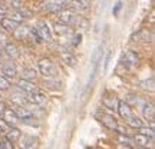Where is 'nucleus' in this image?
I'll use <instances>...</instances> for the list:
<instances>
[{
    "mask_svg": "<svg viewBox=\"0 0 155 149\" xmlns=\"http://www.w3.org/2000/svg\"><path fill=\"white\" fill-rule=\"evenodd\" d=\"M10 102L15 106H26L29 103V99L25 92L17 90V92H13V93L10 95Z\"/></svg>",
    "mask_w": 155,
    "mask_h": 149,
    "instance_id": "obj_12",
    "label": "nucleus"
},
{
    "mask_svg": "<svg viewBox=\"0 0 155 149\" xmlns=\"http://www.w3.org/2000/svg\"><path fill=\"white\" fill-rule=\"evenodd\" d=\"M16 88L19 89V90L25 92L26 95L32 93V92H35V90H38V86H36L32 80H28V79H20V80H17Z\"/></svg>",
    "mask_w": 155,
    "mask_h": 149,
    "instance_id": "obj_13",
    "label": "nucleus"
},
{
    "mask_svg": "<svg viewBox=\"0 0 155 149\" xmlns=\"http://www.w3.org/2000/svg\"><path fill=\"white\" fill-rule=\"evenodd\" d=\"M7 17H10L12 20H15V22H17V23H22L23 20H25V17L22 16V13L19 10H15V11H12V13H9Z\"/></svg>",
    "mask_w": 155,
    "mask_h": 149,
    "instance_id": "obj_30",
    "label": "nucleus"
},
{
    "mask_svg": "<svg viewBox=\"0 0 155 149\" xmlns=\"http://www.w3.org/2000/svg\"><path fill=\"white\" fill-rule=\"evenodd\" d=\"M12 148H13V142H10L6 136L0 138V149H12Z\"/></svg>",
    "mask_w": 155,
    "mask_h": 149,
    "instance_id": "obj_32",
    "label": "nucleus"
},
{
    "mask_svg": "<svg viewBox=\"0 0 155 149\" xmlns=\"http://www.w3.org/2000/svg\"><path fill=\"white\" fill-rule=\"evenodd\" d=\"M116 111H118V113H119V116H121L122 119L125 121V123H127L131 118H132L135 113H134L132 108L128 105L125 100H119V103H118V108H116Z\"/></svg>",
    "mask_w": 155,
    "mask_h": 149,
    "instance_id": "obj_7",
    "label": "nucleus"
},
{
    "mask_svg": "<svg viewBox=\"0 0 155 149\" xmlns=\"http://www.w3.org/2000/svg\"><path fill=\"white\" fill-rule=\"evenodd\" d=\"M138 132L139 133H144V135H147V136H150V138L154 139L155 133H154V128H152V126H150V128H148V126H141L138 129Z\"/></svg>",
    "mask_w": 155,
    "mask_h": 149,
    "instance_id": "obj_31",
    "label": "nucleus"
},
{
    "mask_svg": "<svg viewBox=\"0 0 155 149\" xmlns=\"http://www.w3.org/2000/svg\"><path fill=\"white\" fill-rule=\"evenodd\" d=\"M118 103H119V100H118L115 95H109V96H104L102 98V105L105 106L106 109H109V111H116Z\"/></svg>",
    "mask_w": 155,
    "mask_h": 149,
    "instance_id": "obj_20",
    "label": "nucleus"
},
{
    "mask_svg": "<svg viewBox=\"0 0 155 149\" xmlns=\"http://www.w3.org/2000/svg\"><path fill=\"white\" fill-rule=\"evenodd\" d=\"M43 85L46 86V88L53 89V90L61 89V82H58V80H56V77H45Z\"/></svg>",
    "mask_w": 155,
    "mask_h": 149,
    "instance_id": "obj_26",
    "label": "nucleus"
},
{
    "mask_svg": "<svg viewBox=\"0 0 155 149\" xmlns=\"http://www.w3.org/2000/svg\"><path fill=\"white\" fill-rule=\"evenodd\" d=\"M125 102H127L128 105L132 108V105H138L139 103V99L138 96H134V95H129V96H127V99H125Z\"/></svg>",
    "mask_w": 155,
    "mask_h": 149,
    "instance_id": "obj_33",
    "label": "nucleus"
},
{
    "mask_svg": "<svg viewBox=\"0 0 155 149\" xmlns=\"http://www.w3.org/2000/svg\"><path fill=\"white\" fill-rule=\"evenodd\" d=\"M38 70L43 77H56L58 76V67L53 63L52 59L49 57H43L40 59L38 63Z\"/></svg>",
    "mask_w": 155,
    "mask_h": 149,
    "instance_id": "obj_1",
    "label": "nucleus"
},
{
    "mask_svg": "<svg viewBox=\"0 0 155 149\" xmlns=\"http://www.w3.org/2000/svg\"><path fill=\"white\" fill-rule=\"evenodd\" d=\"M59 16H58V22L63 23V24H73L75 19H76V13L73 10H68V9H62V10L58 11Z\"/></svg>",
    "mask_w": 155,
    "mask_h": 149,
    "instance_id": "obj_9",
    "label": "nucleus"
},
{
    "mask_svg": "<svg viewBox=\"0 0 155 149\" xmlns=\"http://www.w3.org/2000/svg\"><path fill=\"white\" fill-rule=\"evenodd\" d=\"M13 34H15L16 39L23 40V39H26V36L29 34V28H25V26H20V24H19V26L13 30Z\"/></svg>",
    "mask_w": 155,
    "mask_h": 149,
    "instance_id": "obj_25",
    "label": "nucleus"
},
{
    "mask_svg": "<svg viewBox=\"0 0 155 149\" xmlns=\"http://www.w3.org/2000/svg\"><path fill=\"white\" fill-rule=\"evenodd\" d=\"M81 39H82V34H75L73 36V46H78V44H81Z\"/></svg>",
    "mask_w": 155,
    "mask_h": 149,
    "instance_id": "obj_36",
    "label": "nucleus"
},
{
    "mask_svg": "<svg viewBox=\"0 0 155 149\" xmlns=\"http://www.w3.org/2000/svg\"><path fill=\"white\" fill-rule=\"evenodd\" d=\"M116 141L121 146H125V148H134V141L131 136H128L127 133H118L116 136Z\"/></svg>",
    "mask_w": 155,
    "mask_h": 149,
    "instance_id": "obj_24",
    "label": "nucleus"
},
{
    "mask_svg": "<svg viewBox=\"0 0 155 149\" xmlns=\"http://www.w3.org/2000/svg\"><path fill=\"white\" fill-rule=\"evenodd\" d=\"M6 15H7V7H6V6L3 5L2 2H0V17H2V16H6Z\"/></svg>",
    "mask_w": 155,
    "mask_h": 149,
    "instance_id": "obj_37",
    "label": "nucleus"
},
{
    "mask_svg": "<svg viewBox=\"0 0 155 149\" xmlns=\"http://www.w3.org/2000/svg\"><path fill=\"white\" fill-rule=\"evenodd\" d=\"M53 33H55L56 37L68 40V39H72L73 30L69 28V24H63V23L58 22V23L53 24Z\"/></svg>",
    "mask_w": 155,
    "mask_h": 149,
    "instance_id": "obj_5",
    "label": "nucleus"
},
{
    "mask_svg": "<svg viewBox=\"0 0 155 149\" xmlns=\"http://www.w3.org/2000/svg\"><path fill=\"white\" fill-rule=\"evenodd\" d=\"M111 55H112V53L109 52V53H108V56H106V59H105V67H104L105 70L108 69V65H109V60H111Z\"/></svg>",
    "mask_w": 155,
    "mask_h": 149,
    "instance_id": "obj_39",
    "label": "nucleus"
},
{
    "mask_svg": "<svg viewBox=\"0 0 155 149\" xmlns=\"http://www.w3.org/2000/svg\"><path fill=\"white\" fill-rule=\"evenodd\" d=\"M121 7H122V3L121 2H118L116 6H115V10H114V15H115V16H118V13H119V10H121Z\"/></svg>",
    "mask_w": 155,
    "mask_h": 149,
    "instance_id": "obj_38",
    "label": "nucleus"
},
{
    "mask_svg": "<svg viewBox=\"0 0 155 149\" xmlns=\"http://www.w3.org/2000/svg\"><path fill=\"white\" fill-rule=\"evenodd\" d=\"M35 28H36V30H38V33H39V36H40V39H42V42H50V40H52L53 34H52V30L49 29L48 23L38 22Z\"/></svg>",
    "mask_w": 155,
    "mask_h": 149,
    "instance_id": "obj_8",
    "label": "nucleus"
},
{
    "mask_svg": "<svg viewBox=\"0 0 155 149\" xmlns=\"http://www.w3.org/2000/svg\"><path fill=\"white\" fill-rule=\"evenodd\" d=\"M7 42H9V40H7V36L0 32V49H3L6 44H7Z\"/></svg>",
    "mask_w": 155,
    "mask_h": 149,
    "instance_id": "obj_35",
    "label": "nucleus"
},
{
    "mask_svg": "<svg viewBox=\"0 0 155 149\" xmlns=\"http://www.w3.org/2000/svg\"><path fill=\"white\" fill-rule=\"evenodd\" d=\"M142 115L144 119L151 123V126L154 128V116H155V106L152 102H145L142 105Z\"/></svg>",
    "mask_w": 155,
    "mask_h": 149,
    "instance_id": "obj_10",
    "label": "nucleus"
},
{
    "mask_svg": "<svg viewBox=\"0 0 155 149\" xmlns=\"http://www.w3.org/2000/svg\"><path fill=\"white\" fill-rule=\"evenodd\" d=\"M12 86L10 80L7 79V77H5L3 75H0V92H5V90H9Z\"/></svg>",
    "mask_w": 155,
    "mask_h": 149,
    "instance_id": "obj_29",
    "label": "nucleus"
},
{
    "mask_svg": "<svg viewBox=\"0 0 155 149\" xmlns=\"http://www.w3.org/2000/svg\"><path fill=\"white\" fill-rule=\"evenodd\" d=\"M0 73L3 75L5 77H7L9 80H12V79H15L17 75V69L16 66H15V63H5L3 66H2V69H0Z\"/></svg>",
    "mask_w": 155,
    "mask_h": 149,
    "instance_id": "obj_15",
    "label": "nucleus"
},
{
    "mask_svg": "<svg viewBox=\"0 0 155 149\" xmlns=\"http://www.w3.org/2000/svg\"><path fill=\"white\" fill-rule=\"evenodd\" d=\"M58 56H59V59H61L65 65H68V66L73 67L76 65V57H75L65 46H59V47H58Z\"/></svg>",
    "mask_w": 155,
    "mask_h": 149,
    "instance_id": "obj_6",
    "label": "nucleus"
},
{
    "mask_svg": "<svg viewBox=\"0 0 155 149\" xmlns=\"http://www.w3.org/2000/svg\"><path fill=\"white\" fill-rule=\"evenodd\" d=\"M0 2H3V0H0Z\"/></svg>",
    "mask_w": 155,
    "mask_h": 149,
    "instance_id": "obj_43",
    "label": "nucleus"
},
{
    "mask_svg": "<svg viewBox=\"0 0 155 149\" xmlns=\"http://www.w3.org/2000/svg\"><path fill=\"white\" fill-rule=\"evenodd\" d=\"M2 118L5 119L9 125H16L17 122H19V118L16 116V113H15V111H12V109H6L5 108V111L2 112Z\"/></svg>",
    "mask_w": 155,
    "mask_h": 149,
    "instance_id": "obj_23",
    "label": "nucleus"
},
{
    "mask_svg": "<svg viewBox=\"0 0 155 149\" xmlns=\"http://www.w3.org/2000/svg\"><path fill=\"white\" fill-rule=\"evenodd\" d=\"M3 52H5L6 57H10V59L19 57V47L13 43H9V42H7V44L3 47Z\"/></svg>",
    "mask_w": 155,
    "mask_h": 149,
    "instance_id": "obj_22",
    "label": "nucleus"
},
{
    "mask_svg": "<svg viewBox=\"0 0 155 149\" xmlns=\"http://www.w3.org/2000/svg\"><path fill=\"white\" fill-rule=\"evenodd\" d=\"M23 79H28V80H33L35 77L38 76V70L35 67H26L23 69Z\"/></svg>",
    "mask_w": 155,
    "mask_h": 149,
    "instance_id": "obj_28",
    "label": "nucleus"
},
{
    "mask_svg": "<svg viewBox=\"0 0 155 149\" xmlns=\"http://www.w3.org/2000/svg\"><path fill=\"white\" fill-rule=\"evenodd\" d=\"M6 59V55H5V52H3V49H0V62H3Z\"/></svg>",
    "mask_w": 155,
    "mask_h": 149,
    "instance_id": "obj_40",
    "label": "nucleus"
},
{
    "mask_svg": "<svg viewBox=\"0 0 155 149\" xmlns=\"http://www.w3.org/2000/svg\"><path fill=\"white\" fill-rule=\"evenodd\" d=\"M38 144V139L35 138L33 135H28V136H25L22 141V146L23 148H35Z\"/></svg>",
    "mask_w": 155,
    "mask_h": 149,
    "instance_id": "obj_27",
    "label": "nucleus"
},
{
    "mask_svg": "<svg viewBox=\"0 0 155 149\" xmlns=\"http://www.w3.org/2000/svg\"><path fill=\"white\" fill-rule=\"evenodd\" d=\"M0 136H2V132H0Z\"/></svg>",
    "mask_w": 155,
    "mask_h": 149,
    "instance_id": "obj_42",
    "label": "nucleus"
},
{
    "mask_svg": "<svg viewBox=\"0 0 155 149\" xmlns=\"http://www.w3.org/2000/svg\"><path fill=\"white\" fill-rule=\"evenodd\" d=\"M9 126H10V125H9V123H7V122L3 119V118H0V132L5 133L6 131L9 129Z\"/></svg>",
    "mask_w": 155,
    "mask_h": 149,
    "instance_id": "obj_34",
    "label": "nucleus"
},
{
    "mask_svg": "<svg viewBox=\"0 0 155 149\" xmlns=\"http://www.w3.org/2000/svg\"><path fill=\"white\" fill-rule=\"evenodd\" d=\"M99 122L106 129H109V131H115V132H118V133H127V131L118 123V121H116V118L114 115H106V113H104V115L99 116Z\"/></svg>",
    "mask_w": 155,
    "mask_h": 149,
    "instance_id": "obj_2",
    "label": "nucleus"
},
{
    "mask_svg": "<svg viewBox=\"0 0 155 149\" xmlns=\"http://www.w3.org/2000/svg\"><path fill=\"white\" fill-rule=\"evenodd\" d=\"M69 5V0H45L40 3V9L50 13H58Z\"/></svg>",
    "mask_w": 155,
    "mask_h": 149,
    "instance_id": "obj_3",
    "label": "nucleus"
},
{
    "mask_svg": "<svg viewBox=\"0 0 155 149\" xmlns=\"http://www.w3.org/2000/svg\"><path fill=\"white\" fill-rule=\"evenodd\" d=\"M15 113L19 118V121H30L33 118V112L30 109H28L26 106H16Z\"/></svg>",
    "mask_w": 155,
    "mask_h": 149,
    "instance_id": "obj_19",
    "label": "nucleus"
},
{
    "mask_svg": "<svg viewBox=\"0 0 155 149\" xmlns=\"http://www.w3.org/2000/svg\"><path fill=\"white\" fill-rule=\"evenodd\" d=\"M0 75H2V73H0Z\"/></svg>",
    "mask_w": 155,
    "mask_h": 149,
    "instance_id": "obj_44",
    "label": "nucleus"
},
{
    "mask_svg": "<svg viewBox=\"0 0 155 149\" xmlns=\"http://www.w3.org/2000/svg\"><path fill=\"white\" fill-rule=\"evenodd\" d=\"M121 63H122V66L127 67V69H129V70L135 69V67L139 65L138 53H137L135 50H127V52L124 53V56H122Z\"/></svg>",
    "mask_w": 155,
    "mask_h": 149,
    "instance_id": "obj_4",
    "label": "nucleus"
},
{
    "mask_svg": "<svg viewBox=\"0 0 155 149\" xmlns=\"http://www.w3.org/2000/svg\"><path fill=\"white\" fill-rule=\"evenodd\" d=\"M152 39H154V34H152V32L148 30V29H141L137 33L132 34L134 42H144V43H148V42H152Z\"/></svg>",
    "mask_w": 155,
    "mask_h": 149,
    "instance_id": "obj_11",
    "label": "nucleus"
},
{
    "mask_svg": "<svg viewBox=\"0 0 155 149\" xmlns=\"http://www.w3.org/2000/svg\"><path fill=\"white\" fill-rule=\"evenodd\" d=\"M69 5L72 6L73 10L79 11V13L88 11L89 7H91V3H89V0H69Z\"/></svg>",
    "mask_w": 155,
    "mask_h": 149,
    "instance_id": "obj_18",
    "label": "nucleus"
},
{
    "mask_svg": "<svg viewBox=\"0 0 155 149\" xmlns=\"http://www.w3.org/2000/svg\"><path fill=\"white\" fill-rule=\"evenodd\" d=\"M19 24H20V23L12 20L10 17H3L2 16V19H0V28L5 29L6 32H10V33H13V30H15Z\"/></svg>",
    "mask_w": 155,
    "mask_h": 149,
    "instance_id": "obj_21",
    "label": "nucleus"
},
{
    "mask_svg": "<svg viewBox=\"0 0 155 149\" xmlns=\"http://www.w3.org/2000/svg\"><path fill=\"white\" fill-rule=\"evenodd\" d=\"M132 141H134V148H148V145L152 142V138L138 132L132 138Z\"/></svg>",
    "mask_w": 155,
    "mask_h": 149,
    "instance_id": "obj_14",
    "label": "nucleus"
},
{
    "mask_svg": "<svg viewBox=\"0 0 155 149\" xmlns=\"http://www.w3.org/2000/svg\"><path fill=\"white\" fill-rule=\"evenodd\" d=\"M5 136L10 142H13V144H16V142H19L20 141V136H22V132H20V129H17L15 125H10L9 126V129L5 132Z\"/></svg>",
    "mask_w": 155,
    "mask_h": 149,
    "instance_id": "obj_17",
    "label": "nucleus"
},
{
    "mask_svg": "<svg viewBox=\"0 0 155 149\" xmlns=\"http://www.w3.org/2000/svg\"><path fill=\"white\" fill-rule=\"evenodd\" d=\"M5 108H6V105L2 102V100H0V115H2V112L5 111Z\"/></svg>",
    "mask_w": 155,
    "mask_h": 149,
    "instance_id": "obj_41",
    "label": "nucleus"
},
{
    "mask_svg": "<svg viewBox=\"0 0 155 149\" xmlns=\"http://www.w3.org/2000/svg\"><path fill=\"white\" fill-rule=\"evenodd\" d=\"M28 99L30 103H33L36 106H42L45 105V102H46V95L42 93V92H39V90H35L32 93H28Z\"/></svg>",
    "mask_w": 155,
    "mask_h": 149,
    "instance_id": "obj_16",
    "label": "nucleus"
}]
</instances>
